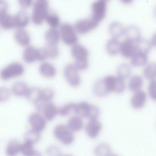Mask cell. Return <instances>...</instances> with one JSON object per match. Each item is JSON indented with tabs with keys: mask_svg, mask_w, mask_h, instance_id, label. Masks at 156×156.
Instances as JSON below:
<instances>
[{
	"mask_svg": "<svg viewBox=\"0 0 156 156\" xmlns=\"http://www.w3.org/2000/svg\"><path fill=\"white\" fill-rule=\"evenodd\" d=\"M49 13L48 2L46 0H37L34 5L32 13L31 20L33 23L36 25L42 24Z\"/></svg>",
	"mask_w": 156,
	"mask_h": 156,
	"instance_id": "6da1fadb",
	"label": "cell"
},
{
	"mask_svg": "<svg viewBox=\"0 0 156 156\" xmlns=\"http://www.w3.org/2000/svg\"><path fill=\"white\" fill-rule=\"evenodd\" d=\"M59 31L61 40L65 44L73 46L77 44L78 35L74 26L70 23H63L60 26Z\"/></svg>",
	"mask_w": 156,
	"mask_h": 156,
	"instance_id": "7a4b0ae2",
	"label": "cell"
},
{
	"mask_svg": "<svg viewBox=\"0 0 156 156\" xmlns=\"http://www.w3.org/2000/svg\"><path fill=\"white\" fill-rule=\"evenodd\" d=\"M54 134L56 139L66 145H69L73 142L74 136L72 130L67 126L59 125L54 129Z\"/></svg>",
	"mask_w": 156,
	"mask_h": 156,
	"instance_id": "3957f363",
	"label": "cell"
},
{
	"mask_svg": "<svg viewBox=\"0 0 156 156\" xmlns=\"http://www.w3.org/2000/svg\"><path fill=\"white\" fill-rule=\"evenodd\" d=\"M9 5L7 2L2 0L0 7V25L5 30L14 28L13 16L8 13Z\"/></svg>",
	"mask_w": 156,
	"mask_h": 156,
	"instance_id": "277c9868",
	"label": "cell"
},
{
	"mask_svg": "<svg viewBox=\"0 0 156 156\" xmlns=\"http://www.w3.org/2000/svg\"><path fill=\"white\" fill-rule=\"evenodd\" d=\"M24 72V68L21 64L14 62L2 70L1 76L3 80H8L12 77L20 76L23 74Z\"/></svg>",
	"mask_w": 156,
	"mask_h": 156,
	"instance_id": "5b68a950",
	"label": "cell"
},
{
	"mask_svg": "<svg viewBox=\"0 0 156 156\" xmlns=\"http://www.w3.org/2000/svg\"><path fill=\"white\" fill-rule=\"evenodd\" d=\"M65 77L68 83L73 87H77L81 83V78L78 73V70L75 65L68 64L64 69Z\"/></svg>",
	"mask_w": 156,
	"mask_h": 156,
	"instance_id": "8992f818",
	"label": "cell"
},
{
	"mask_svg": "<svg viewBox=\"0 0 156 156\" xmlns=\"http://www.w3.org/2000/svg\"><path fill=\"white\" fill-rule=\"evenodd\" d=\"M97 24V22L91 18L77 21L75 24L74 27L77 33L85 34L94 29Z\"/></svg>",
	"mask_w": 156,
	"mask_h": 156,
	"instance_id": "52a82bcc",
	"label": "cell"
},
{
	"mask_svg": "<svg viewBox=\"0 0 156 156\" xmlns=\"http://www.w3.org/2000/svg\"><path fill=\"white\" fill-rule=\"evenodd\" d=\"M28 121L32 129L39 132L42 131L46 126V121L44 118L38 113L31 114L29 116Z\"/></svg>",
	"mask_w": 156,
	"mask_h": 156,
	"instance_id": "ba28073f",
	"label": "cell"
},
{
	"mask_svg": "<svg viewBox=\"0 0 156 156\" xmlns=\"http://www.w3.org/2000/svg\"><path fill=\"white\" fill-rule=\"evenodd\" d=\"M14 28L17 29H24L30 23V17L27 12L24 10L18 12L13 16Z\"/></svg>",
	"mask_w": 156,
	"mask_h": 156,
	"instance_id": "9c48e42d",
	"label": "cell"
},
{
	"mask_svg": "<svg viewBox=\"0 0 156 156\" xmlns=\"http://www.w3.org/2000/svg\"><path fill=\"white\" fill-rule=\"evenodd\" d=\"M102 129V124L97 119H93L87 123L86 126L87 134L91 138H96Z\"/></svg>",
	"mask_w": 156,
	"mask_h": 156,
	"instance_id": "30bf717a",
	"label": "cell"
},
{
	"mask_svg": "<svg viewBox=\"0 0 156 156\" xmlns=\"http://www.w3.org/2000/svg\"><path fill=\"white\" fill-rule=\"evenodd\" d=\"M14 38L17 43L22 47H27L30 43V34L24 29H18L14 34Z\"/></svg>",
	"mask_w": 156,
	"mask_h": 156,
	"instance_id": "8fae6325",
	"label": "cell"
},
{
	"mask_svg": "<svg viewBox=\"0 0 156 156\" xmlns=\"http://www.w3.org/2000/svg\"><path fill=\"white\" fill-rule=\"evenodd\" d=\"M71 54L75 61L87 60L89 55L87 49L84 46L78 44L73 46Z\"/></svg>",
	"mask_w": 156,
	"mask_h": 156,
	"instance_id": "7c38bea8",
	"label": "cell"
},
{
	"mask_svg": "<svg viewBox=\"0 0 156 156\" xmlns=\"http://www.w3.org/2000/svg\"><path fill=\"white\" fill-rule=\"evenodd\" d=\"M147 95L143 91L139 90L135 92L131 100V104L135 109L142 108L146 104Z\"/></svg>",
	"mask_w": 156,
	"mask_h": 156,
	"instance_id": "4fadbf2b",
	"label": "cell"
},
{
	"mask_svg": "<svg viewBox=\"0 0 156 156\" xmlns=\"http://www.w3.org/2000/svg\"><path fill=\"white\" fill-rule=\"evenodd\" d=\"M44 38L46 44L57 45L61 39L60 31L55 28H51L45 33Z\"/></svg>",
	"mask_w": 156,
	"mask_h": 156,
	"instance_id": "5bb4252c",
	"label": "cell"
},
{
	"mask_svg": "<svg viewBox=\"0 0 156 156\" xmlns=\"http://www.w3.org/2000/svg\"><path fill=\"white\" fill-rule=\"evenodd\" d=\"M23 57L24 62L27 63H32L38 61V49L29 45L23 51Z\"/></svg>",
	"mask_w": 156,
	"mask_h": 156,
	"instance_id": "9a60e30c",
	"label": "cell"
},
{
	"mask_svg": "<svg viewBox=\"0 0 156 156\" xmlns=\"http://www.w3.org/2000/svg\"><path fill=\"white\" fill-rule=\"evenodd\" d=\"M105 5L103 2L99 1L94 2L92 5V19L98 22L101 20L105 13Z\"/></svg>",
	"mask_w": 156,
	"mask_h": 156,
	"instance_id": "2e32d148",
	"label": "cell"
},
{
	"mask_svg": "<svg viewBox=\"0 0 156 156\" xmlns=\"http://www.w3.org/2000/svg\"><path fill=\"white\" fill-rule=\"evenodd\" d=\"M39 71L42 75L47 78H51L55 76L56 70L53 65L48 62L41 64L39 67Z\"/></svg>",
	"mask_w": 156,
	"mask_h": 156,
	"instance_id": "e0dca14e",
	"label": "cell"
},
{
	"mask_svg": "<svg viewBox=\"0 0 156 156\" xmlns=\"http://www.w3.org/2000/svg\"><path fill=\"white\" fill-rule=\"evenodd\" d=\"M42 112L45 119L48 121H51L56 116L58 113V110L54 104L49 102L45 105Z\"/></svg>",
	"mask_w": 156,
	"mask_h": 156,
	"instance_id": "ac0fdd59",
	"label": "cell"
},
{
	"mask_svg": "<svg viewBox=\"0 0 156 156\" xmlns=\"http://www.w3.org/2000/svg\"><path fill=\"white\" fill-rule=\"evenodd\" d=\"M29 88L26 83L23 81H19L12 86V93L17 96H26Z\"/></svg>",
	"mask_w": 156,
	"mask_h": 156,
	"instance_id": "d6986e66",
	"label": "cell"
},
{
	"mask_svg": "<svg viewBox=\"0 0 156 156\" xmlns=\"http://www.w3.org/2000/svg\"><path fill=\"white\" fill-rule=\"evenodd\" d=\"M21 146V145L19 141L16 140H11L7 144L6 153L9 156H15L20 151Z\"/></svg>",
	"mask_w": 156,
	"mask_h": 156,
	"instance_id": "ffe728a7",
	"label": "cell"
},
{
	"mask_svg": "<svg viewBox=\"0 0 156 156\" xmlns=\"http://www.w3.org/2000/svg\"><path fill=\"white\" fill-rule=\"evenodd\" d=\"M83 125V120L80 117L73 116L68 120L67 126L72 131L77 132L82 129Z\"/></svg>",
	"mask_w": 156,
	"mask_h": 156,
	"instance_id": "44dd1931",
	"label": "cell"
},
{
	"mask_svg": "<svg viewBox=\"0 0 156 156\" xmlns=\"http://www.w3.org/2000/svg\"><path fill=\"white\" fill-rule=\"evenodd\" d=\"M91 106V105L87 102H81L76 104L75 112L80 117L87 118Z\"/></svg>",
	"mask_w": 156,
	"mask_h": 156,
	"instance_id": "7402d4cb",
	"label": "cell"
},
{
	"mask_svg": "<svg viewBox=\"0 0 156 156\" xmlns=\"http://www.w3.org/2000/svg\"><path fill=\"white\" fill-rule=\"evenodd\" d=\"M42 89L39 87H33L29 88L26 97L27 99L34 104L41 98Z\"/></svg>",
	"mask_w": 156,
	"mask_h": 156,
	"instance_id": "603a6c76",
	"label": "cell"
},
{
	"mask_svg": "<svg viewBox=\"0 0 156 156\" xmlns=\"http://www.w3.org/2000/svg\"><path fill=\"white\" fill-rule=\"evenodd\" d=\"M143 85L142 77L138 75L133 76L129 80V87L131 91L133 92L140 90Z\"/></svg>",
	"mask_w": 156,
	"mask_h": 156,
	"instance_id": "cb8c5ba5",
	"label": "cell"
},
{
	"mask_svg": "<svg viewBox=\"0 0 156 156\" xmlns=\"http://www.w3.org/2000/svg\"><path fill=\"white\" fill-rule=\"evenodd\" d=\"M94 91L97 96L101 97L108 94V93L105 87L103 79H99L96 82L94 86Z\"/></svg>",
	"mask_w": 156,
	"mask_h": 156,
	"instance_id": "d4e9b609",
	"label": "cell"
},
{
	"mask_svg": "<svg viewBox=\"0 0 156 156\" xmlns=\"http://www.w3.org/2000/svg\"><path fill=\"white\" fill-rule=\"evenodd\" d=\"M41 138L40 132L31 129L28 130L24 134V139L25 141L30 142L34 144L37 143Z\"/></svg>",
	"mask_w": 156,
	"mask_h": 156,
	"instance_id": "484cf974",
	"label": "cell"
},
{
	"mask_svg": "<svg viewBox=\"0 0 156 156\" xmlns=\"http://www.w3.org/2000/svg\"><path fill=\"white\" fill-rule=\"evenodd\" d=\"M144 75L148 80L156 79V64H151L147 66L144 70Z\"/></svg>",
	"mask_w": 156,
	"mask_h": 156,
	"instance_id": "4316f807",
	"label": "cell"
},
{
	"mask_svg": "<svg viewBox=\"0 0 156 156\" xmlns=\"http://www.w3.org/2000/svg\"><path fill=\"white\" fill-rule=\"evenodd\" d=\"M32 143L25 141L21 146L20 151L25 156H33L37 155L36 151L34 148Z\"/></svg>",
	"mask_w": 156,
	"mask_h": 156,
	"instance_id": "83f0119b",
	"label": "cell"
},
{
	"mask_svg": "<svg viewBox=\"0 0 156 156\" xmlns=\"http://www.w3.org/2000/svg\"><path fill=\"white\" fill-rule=\"evenodd\" d=\"M45 21L51 28L56 29L60 26V18L55 13H49Z\"/></svg>",
	"mask_w": 156,
	"mask_h": 156,
	"instance_id": "f1b7e54d",
	"label": "cell"
},
{
	"mask_svg": "<svg viewBox=\"0 0 156 156\" xmlns=\"http://www.w3.org/2000/svg\"><path fill=\"white\" fill-rule=\"evenodd\" d=\"M48 58L51 59H55L59 55L60 51L57 47V45H49L46 44L44 47Z\"/></svg>",
	"mask_w": 156,
	"mask_h": 156,
	"instance_id": "f546056e",
	"label": "cell"
},
{
	"mask_svg": "<svg viewBox=\"0 0 156 156\" xmlns=\"http://www.w3.org/2000/svg\"><path fill=\"white\" fill-rule=\"evenodd\" d=\"M76 104L69 103L62 107L58 109V113L60 115L66 116L75 111Z\"/></svg>",
	"mask_w": 156,
	"mask_h": 156,
	"instance_id": "4dcf8cb0",
	"label": "cell"
},
{
	"mask_svg": "<svg viewBox=\"0 0 156 156\" xmlns=\"http://www.w3.org/2000/svg\"><path fill=\"white\" fill-rule=\"evenodd\" d=\"M131 70L129 66L123 65L119 67L117 70L118 76L123 79L127 78L131 74Z\"/></svg>",
	"mask_w": 156,
	"mask_h": 156,
	"instance_id": "1f68e13d",
	"label": "cell"
},
{
	"mask_svg": "<svg viewBox=\"0 0 156 156\" xmlns=\"http://www.w3.org/2000/svg\"><path fill=\"white\" fill-rule=\"evenodd\" d=\"M126 88V84H125L124 79L119 76H116V80L114 92L120 94L124 92Z\"/></svg>",
	"mask_w": 156,
	"mask_h": 156,
	"instance_id": "d6a6232c",
	"label": "cell"
},
{
	"mask_svg": "<svg viewBox=\"0 0 156 156\" xmlns=\"http://www.w3.org/2000/svg\"><path fill=\"white\" fill-rule=\"evenodd\" d=\"M54 92L51 88H45L42 90L41 98L49 102L54 97Z\"/></svg>",
	"mask_w": 156,
	"mask_h": 156,
	"instance_id": "836d02e7",
	"label": "cell"
},
{
	"mask_svg": "<svg viewBox=\"0 0 156 156\" xmlns=\"http://www.w3.org/2000/svg\"><path fill=\"white\" fill-rule=\"evenodd\" d=\"M99 115V110L96 106L91 105L89 113L87 115V118L90 120L97 119Z\"/></svg>",
	"mask_w": 156,
	"mask_h": 156,
	"instance_id": "e575fe53",
	"label": "cell"
},
{
	"mask_svg": "<svg viewBox=\"0 0 156 156\" xmlns=\"http://www.w3.org/2000/svg\"><path fill=\"white\" fill-rule=\"evenodd\" d=\"M148 91L150 96L153 100L156 101V81L153 80L149 84Z\"/></svg>",
	"mask_w": 156,
	"mask_h": 156,
	"instance_id": "d590c367",
	"label": "cell"
},
{
	"mask_svg": "<svg viewBox=\"0 0 156 156\" xmlns=\"http://www.w3.org/2000/svg\"><path fill=\"white\" fill-rule=\"evenodd\" d=\"M109 151V147L105 144H101L98 146L95 150L96 153L99 155H106Z\"/></svg>",
	"mask_w": 156,
	"mask_h": 156,
	"instance_id": "8d00e7d4",
	"label": "cell"
},
{
	"mask_svg": "<svg viewBox=\"0 0 156 156\" xmlns=\"http://www.w3.org/2000/svg\"><path fill=\"white\" fill-rule=\"evenodd\" d=\"M88 60H82V61H75V66L78 70H86L88 66Z\"/></svg>",
	"mask_w": 156,
	"mask_h": 156,
	"instance_id": "74e56055",
	"label": "cell"
},
{
	"mask_svg": "<svg viewBox=\"0 0 156 156\" xmlns=\"http://www.w3.org/2000/svg\"><path fill=\"white\" fill-rule=\"evenodd\" d=\"M9 91L6 87H1V101L5 102L8 100L9 97Z\"/></svg>",
	"mask_w": 156,
	"mask_h": 156,
	"instance_id": "f35d334b",
	"label": "cell"
},
{
	"mask_svg": "<svg viewBox=\"0 0 156 156\" xmlns=\"http://www.w3.org/2000/svg\"><path fill=\"white\" fill-rule=\"evenodd\" d=\"M18 3L23 9H27L32 5L33 0H18Z\"/></svg>",
	"mask_w": 156,
	"mask_h": 156,
	"instance_id": "ab89813d",
	"label": "cell"
},
{
	"mask_svg": "<svg viewBox=\"0 0 156 156\" xmlns=\"http://www.w3.org/2000/svg\"><path fill=\"white\" fill-rule=\"evenodd\" d=\"M47 58L48 57L44 48L38 49V61H43Z\"/></svg>",
	"mask_w": 156,
	"mask_h": 156,
	"instance_id": "60d3db41",
	"label": "cell"
}]
</instances>
